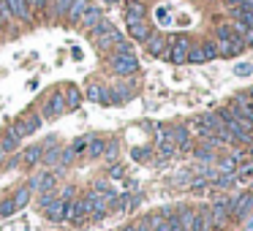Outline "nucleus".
I'll return each mask as SVG.
<instances>
[{
  "label": "nucleus",
  "instance_id": "32",
  "mask_svg": "<svg viewBox=\"0 0 253 231\" xmlns=\"http://www.w3.org/2000/svg\"><path fill=\"white\" fill-rule=\"evenodd\" d=\"M106 158H109V160H115V155H117V144L115 142H112V144H106Z\"/></svg>",
  "mask_w": 253,
  "mask_h": 231
},
{
  "label": "nucleus",
  "instance_id": "16",
  "mask_svg": "<svg viewBox=\"0 0 253 231\" xmlns=\"http://www.w3.org/2000/svg\"><path fill=\"white\" fill-rule=\"evenodd\" d=\"M79 22H82V28L93 30L98 22H104V14H101V8H98V6H90V8H87V14H84V17L79 19Z\"/></svg>",
  "mask_w": 253,
  "mask_h": 231
},
{
  "label": "nucleus",
  "instance_id": "4",
  "mask_svg": "<svg viewBox=\"0 0 253 231\" xmlns=\"http://www.w3.org/2000/svg\"><path fill=\"white\" fill-rule=\"evenodd\" d=\"M66 112V95L63 93H52L44 104V117L46 120H57V117Z\"/></svg>",
  "mask_w": 253,
  "mask_h": 231
},
{
  "label": "nucleus",
  "instance_id": "18",
  "mask_svg": "<svg viewBox=\"0 0 253 231\" xmlns=\"http://www.w3.org/2000/svg\"><path fill=\"white\" fill-rule=\"evenodd\" d=\"M44 215L49 220H63V198H55V201L44 209Z\"/></svg>",
  "mask_w": 253,
  "mask_h": 231
},
{
  "label": "nucleus",
  "instance_id": "13",
  "mask_svg": "<svg viewBox=\"0 0 253 231\" xmlns=\"http://www.w3.org/2000/svg\"><path fill=\"white\" fill-rule=\"evenodd\" d=\"M90 6H93L90 0H74L71 8H68V14H66V19H68V22H79V19H82L84 14H87V8H90Z\"/></svg>",
  "mask_w": 253,
  "mask_h": 231
},
{
  "label": "nucleus",
  "instance_id": "35",
  "mask_svg": "<svg viewBox=\"0 0 253 231\" xmlns=\"http://www.w3.org/2000/svg\"><path fill=\"white\" fill-rule=\"evenodd\" d=\"M240 11H253V0H240Z\"/></svg>",
  "mask_w": 253,
  "mask_h": 231
},
{
  "label": "nucleus",
  "instance_id": "3",
  "mask_svg": "<svg viewBox=\"0 0 253 231\" xmlns=\"http://www.w3.org/2000/svg\"><path fill=\"white\" fill-rule=\"evenodd\" d=\"M166 49H171L169 52V60L180 66V63H188V52L193 49V44H191L188 36H177V38L171 41V46H166Z\"/></svg>",
  "mask_w": 253,
  "mask_h": 231
},
{
  "label": "nucleus",
  "instance_id": "29",
  "mask_svg": "<svg viewBox=\"0 0 253 231\" xmlns=\"http://www.w3.org/2000/svg\"><path fill=\"white\" fill-rule=\"evenodd\" d=\"M196 158H199V160H215L212 147H196Z\"/></svg>",
  "mask_w": 253,
  "mask_h": 231
},
{
  "label": "nucleus",
  "instance_id": "30",
  "mask_svg": "<svg viewBox=\"0 0 253 231\" xmlns=\"http://www.w3.org/2000/svg\"><path fill=\"white\" fill-rule=\"evenodd\" d=\"M188 60H191V63H204V52H202V46H193V49L188 52Z\"/></svg>",
  "mask_w": 253,
  "mask_h": 231
},
{
  "label": "nucleus",
  "instance_id": "2",
  "mask_svg": "<svg viewBox=\"0 0 253 231\" xmlns=\"http://www.w3.org/2000/svg\"><path fill=\"white\" fill-rule=\"evenodd\" d=\"M253 209V193H242L237 198H229V220H242Z\"/></svg>",
  "mask_w": 253,
  "mask_h": 231
},
{
  "label": "nucleus",
  "instance_id": "14",
  "mask_svg": "<svg viewBox=\"0 0 253 231\" xmlns=\"http://www.w3.org/2000/svg\"><path fill=\"white\" fill-rule=\"evenodd\" d=\"M231 106H234V109L240 112V115H245L248 120L253 122V101L248 98V93H240V95H237L234 101H231Z\"/></svg>",
  "mask_w": 253,
  "mask_h": 231
},
{
  "label": "nucleus",
  "instance_id": "17",
  "mask_svg": "<svg viewBox=\"0 0 253 231\" xmlns=\"http://www.w3.org/2000/svg\"><path fill=\"white\" fill-rule=\"evenodd\" d=\"M128 28H131V38H136V41H147V36L153 33V28L147 22H133Z\"/></svg>",
  "mask_w": 253,
  "mask_h": 231
},
{
  "label": "nucleus",
  "instance_id": "36",
  "mask_svg": "<svg viewBox=\"0 0 253 231\" xmlns=\"http://www.w3.org/2000/svg\"><path fill=\"white\" fill-rule=\"evenodd\" d=\"M109 174H112V177H123V166H112Z\"/></svg>",
  "mask_w": 253,
  "mask_h": 231
},
{
  "label": "nucleus",
  "instance_id": "33",
  "mask_svg": "<svg viewBox=\"0 0 253 231\" xmlns=\"http://www.w3.org/2000/svg\"><path fill=\"white\" fill-rule=\"evenodd\" d=\"M133 229H136V231H153V226H150V220H147V218H144V220H139V223L133 226Z\"/></svg>",
  "mask_w": 253,
  "mask_h": 231
},
{
  "label": "nucleus",
  "instance_id": "34",
  "mask_svg": "<svg viewBox=\"0 0 253 231\" xmlns=\"http://www.w3.org/2000/svg\"><path fill=\"white\" fill-rule=\"evenodd\" d=\"M242 220H245V226H242V231H253V212H248Z\"/></svg>",
  "mask_w": 253,
  "mask_h": 231
},
{
  "label": "nucleus",
  "instance_id": "10",
  "mask_svg": "<svg viewBox=\"0 0 253 231\" xmlns=\"http://www.w3.org/2000/svg\"><path fill=\"white\" fill-rule=\"evenodd\" d=\"M166 46H169V41H166L161 33H150V36H147V41H144V49H147L153 57L164 55V49H166Z\"/></svg>",
  "mask_w": 253,
  "mask_h": 231
},
{
  "label": "nucleus",
  "instance_id": "8",
  "mask_svg": "<svg viewBox=\"0 0 253 231\" xmlns=\"http://www.w3.org/2000/svg\"><path fill=\"white\" fill-rule=\"evenodd\" d=\"M30 191H41V193H49L52 188H55V174H49V171H44V174H36L33 180L28 182Z\"/></svg>",
  "mask_w": 253,
  "mask_h": 231
},
{
  "label": "nucleus",
  "instance_id": "21",
  "mask_svg": "<svg viewBox=\"0 0 253 231\" xmlns=\"http://www.w3.org/2000/svg\"><path fill=\"white\" fill-rule=\"evenodd\" d=\"M106 153V142L104 139H90V144H87V155L90 158H98V155H104Z\"/></svg>",
  "mask_w": 253,
  "mask_h": 231
},
{
  "label": "nucleus",
  "instance_id": "9",
  "mask_svg": "<svg viewBox=\"0 0 253 231\" xmlns=\"http://www.w3.org/2000/svg\"><path fill=\"white\" fill-rule=\"evenodd\" d=\"M144 14H147V8H144L142 0H131L126 6V22L133 25V22H144Z\"/></svg>",
  "mask_w": 253,
  "mask_h": 231
},
{
  "label": "nucleus",
  "instance_id": "38",
  "mask_svg": "<svg viewBox=\"0 0 253 231\" xmlns=\"http://www.w3.org/2000/svg\"><path fill=\"white\" fill-rule=\"evenodd\" d=\"M106 3H117V0H106Z\"/></svg>",
  "mask_w": 253,
  "mask_h": 231
},
{
  "label": "nucleus",
  "instance_id": "15",
  "mask_svg": "<svg viewBox=\"0 0 253 231\" xmlns=\"http://www.w3.org/2000/svg\"><path fill=\"white\" fill-rule=\"evenodd\" d=\"M19 158H22V163H28V166H36L41 158H44V144H33V147L22 150V153H19Z\"/></svg>",
  "mask_w": 253,
  "mask_h": 231
},
{
  "label": "nucleus",
  "instance_id": "26",
  "mask_svg": "<svg viewBox=\"0 0 253 231\" xmlns=\"http://www.w3.org/2000/svg\"><path fill=\"white\" fill-rule=\"evenodd\" d=\"M14 212H17V204H14V198H6V201L0 204V218H11Z\"/></svg>",
  "mask_w": 253,
  "mask_h": 231
},
{
  "label": "nucleus",
  "instance_id": "6",
  "mask_svg": "<svg viewBox=\"0 0 253 231\" xmlns=\"http://www.w3.org/2000/svg\"><path fill=\"white\" fill-rule=\"evenodd\" d=\"M3 6H6V11L11 19H25V22H28L30 14H33L28 6V0H3Z\"/></svg>",
  "mask_w": 253,
  "mask_h": 231
},
{
  "label": "nucleus",
  "instance_id": "25",
  "mask_svg": "<svg viewBox=\"0 0 253 231\" xmlns=\"http://www.w3.org/2000/svg\"><path fill=\"white\" fill-rule=\"evenodd\" d=\"M17 144H19V139H17V136H14V133H11V131H8V133H6V136H3V142H0V147L6 150V153H11V150H17Z\"/></svg>",
  "mask_w": 253,
  "mask_h": 231
},
{
  "label": "nucleus",
  "instance_id": "11",
  "mask_svg": "<svg viewBox=\"0 0 253 231\" xmlns=\"http://www.w3.org/2000/svg\"><path fill=\"white\" fill-rule=\"evenodd\" d=\"M120 41H126V38H123V33H120V30H117V28H115V25H112V28H109V30H106V33H104V36H101V38H98V41H95V44H98V46H101V49H115V46H117V44H120Z\"/></svg>",
  "mask_w": 253,
  "mask_h": 231
},
{
  "label": "nucleus",
  "instance_id": "31",
  "mask_svg": "<svg viewBox=\"0 0 253 231\" xmlns=\"http://www.w3.org/2000/svg\"><path fill=\"white\" fill-rule=\"evenodd\" d=\"M8 19H11V17H8V11H6V6H3V0H0V28H3V25H6V22H8Z\"/></svg>",
  "mask_w": 253,
  "mask_h": 231
},
{
  "label": "nucleus",
  "instance_id": "5",
  "mask_svg": "<svg viewBox=\"0 0 253 231\" xmlns=\"http://www.w3.org/2000/svg\"><path fill=\"white\" fill-rule=\"evenodd\" d=\"M41 128V117L39 115H28L25 120H17L14 122V128H11V133L17 139H22V136H30L33 131H39Z\"/></svg>",
  "mask_w": 253,
  "mask_h": 231
},
{
  "label": "nucleus",
  "instance_id": "20",
  "mask_svg": "<svg viewBox=\"0 0 253 231\" xmlns=\"http://www.w3.org/2000/svg\"><path fill=\"white\" fill-rule=\"evenodd\" d=\"M63 153H66V147H55V150H46V153H44V163H46V166L63 163Z\"/></svg>",
  "mask_w": 253,
  "mask_h": 231
},
{
  "label": "nucleus",
  "instance_id": "23",
  "mask_svg": "<svg viewBox=\"0 0 253 231\" xmlns=\"http://www.w3.org/2000/svg\"><path fill=\"white\" fill-rule=\"evenodd\" d=\"M11 198H14V204H17V209H22L25 204L30 201V188H28V185H25V188H19V191L14 193Z\"/></svg>",
  "mask_w": 253,
  "mask_h": 231
},
{
  "label": "nucleus",
  "instance_id": "12",
  "mask_svg": "<svg viewBox=\"0 0 253 231\" xmlns=\"http://www.w3.org/2000/svg\"><path fill=\"white\" fill-rule=\"evenodd\" d=\"M169 139L177 144V150H188V147H191V133H188L185 125L171 128V131H169Z\"/></svg>",
  "mask_w": 253,
  "mask_h": 231
},
{
  "label": "nucleus",
  "instance_id": "27",
  "mask_svg": "<svg viewBox=\"0 0 253 231\" xmlns=\"http://www.w3.org/2000/svg\"><path fill=\"white\" fill-rule=\"evenodd\" d=\"M234 74H237V77H251V74H253V66H251V63H237V66H234Z\"/></svg>",
  "mask_w": 253,
  "mask_h": 231
},
{
  "label": "nucleus",
  "instance_id": "1",
  "mask_svg": "<svg viewBox=\"0 0 253 231\" xmlns=\"http://www.w3.org/2000/svg\"><path fill=\"white\" fill-rule=\"evenodd\" d=\"M109 66H112V71H115L117 77H133V74L139 71V63H136L133 55H117V52H112Z\"/></svg>",
  "mask_w": 253,
  "mask_h": 231
},
{
  "label": "nucleus",
  "instance_id": "7",
  "mask_svg": "<svg viewBox=\"0 0 253 231\" xmlns=\"http://www.w3.org/2000/svg\"><path fill=\"white\" fill-rule=\"evenodd\" d=\"M87 98L95 101V104H115V93L104 84H90L87 87Z\"/></svg>",
  "mask_w": 253,
  "mask_h": 231
},
{
  "label": "nucleus",
  "instance_id": "22",
  "mask_svg": "<svg viewBox=\"0 0 253 231\" xmlns=\"http://www.w3.org/2000/svg\"><path fill=\"white\" fill-rule=\"evenodd\" d=\"M71 3L74 0H52L49 8H52V14H57V17H66L68 8H71Z\"/></svg>",
  "mask_w": 253,
  "mask_h": 231
},
{
  "label": "nucleus",
  "instance_id": "19",
  "mask_svg": "<svg viewBox=\"0 0 253 231\" xmlns=\"http://www.w3.org/2000/svg\"><path fill=\"white\" fill-rule=\"evenodd\" d=\"M63 95H66V109H77V106L82 104V93H79L77 87H68Z\"/></svg>",
  "mask_w": 253,
  "mask_h": 231
},
{
  "label": "nucleus",
  "instance_id": "37",
  "mask_svg": "<svg viewBox=\"0 0 253 231\" xmlns=\"http://www.w3.org/2000/svg\"><path fill=\"white\" fill-rule=\"evenodd\" d=\"M120 231H136V229H133V226H126V229H120Z\"/></svg>",
  "mask_w": 253,
  "mask_h": 231
},
{
  "label": "nucleus",
  "instance_id": "24",
  "mask_svg": "<svg viewBox=\"0 0 253 231\" xmlns=\"http://www.w3.org/2000/svg\"><path fill=\"white\" fill-rule=\"evenodd\" d=\"M234 22H242V25H248V28H253V11H240V8H234Z\"/></svg>",
  "mask_w": 253,
  "mask_h": 231
},
{
  "label": "nucleus",
  "instance_id": "28",
  "mask_svg": "<svg viewBox=\"0 0 253 231\" xmlns=\"http://www.w3.org/2000/svg\"><path fill=\"white\" fill-rule=\"evenodd\" d=\"M87 144H90V136H82V139H77V142H74V144H71V147H68V150H71V153L77 155V153H82V150L87 147Z\"/></svg>",
  "mask_w": 253,
  "mask_h": 231
}]
</instances>
